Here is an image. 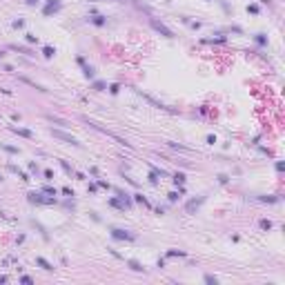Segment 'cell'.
Instances as JSON below:
<instances>
[{"mask_svg":"<svg viewBox=\"0 0 285 285\" xmlns=\"http://www.w3.org/2000/svg\"><path fill=\"white\" fill-rule=\"evenodd\" d=\"M169 256H185V252H180V250H169Z\"/></svg>","mask_w":285,"mask_h":285,"instance_id":"obj_19","label":"cell"},{"mask_svg":"<svg viewBox=\"0 0 285 285\" xmlns=\"http://www.w3.org/2000/svg\"><path fill=\"white\" fill-rule=\"evenodd\" d=\"M247 11H250V14H259V7H256V5H250Z\"/></svg>","mask_w":285,"mask_h":285,"instance_id":"obj_24","label":"cell"},{"mask_svg":"<svg viewBox=\"0 0 285 285\" xmlns=\"http://www.w3.org/2000/svg\"><path fill=\"white\" fill-rule=\"evenodd\" d=\"M0 58H2V51H0Z\"/></svg>","mask_w":285,"mask_h":285,"instance_id":"obj_29","label":"cell"},{"mask_svg":"<svg viewBox=\"0 0 285 285\" xmlns=\"http://www.w3.org/2000/svg\"><path fill=\"white\" fill-rule=\"evenodd\" d=\"M42 192H45V194H51V196H56V189H54V187H45Z\"/></svg>","mask_w":285,"mask_h":285,"instance_id":"obj_23","label":"cell"},{"mask_svg":"<svg viewBox=\"0 0 285 285\" xmlns=\"http://www.w3.org/2000/svg\"><path fill=\"white\" fill-rule=\"evenodd\" d=\"M29 201L31 203H45V205H51L54 198H42L40 194H29Z\"/></svg>","mask_w":285,"mask_h":285,"instance_id":"obj_7","label":"cell"},{"mask_svg":"<svg viewBox=\"0 0 285 285\" xmlns=\"http://www.w3.org/2000/svg\"><path fill=\"white\" fill-rule=\"evenodd\" d=\"M85 76H87V78H94V69L91 67H85Z\"/></svg>","mask_w":285,"mask_h":285,"instance_id":"obj_21","label":"cell"},{"mask_svg":"<svg viewBox=\"0 0 285 285\" xmlns=\"http://www.w3.org/2000/svg\"><path fill=\"white\" fill-rule=\"evenodd\" d=\"M261 227H263V230H270V227H272V221H267V218H263V221H261Z\"/></svg>","mask_w":285,"mask_h":285,"instance_id":"obj_18","label":"cell"},{"mask_svg":"<svg viewBox=\"0 0 285 285\" xmlns=\"http://www.w3.org/2000/svg\"><path fill=\"white\" fill-rule=\"evenodd\" d=\"M2 149H7V151H11V154H16V151H18L16 147H9V145H2Z\"/></svg>","mask_w":285,"mask_h":285,"instance_id":"obj_25","label":"cell"},{"mask_svg":"<svg viewBox=\"0 0 285 285\" xmlns=\"http://www.w3.org/2000/svg\"><path fill=\"white\" fill-rule=\"evenodd\" d=\"M42 54H45V58H51V56H54L56 51L51 49V47H45V49H42Z\"/></svg>","mask_w":285,"mask_h":285,"instance_id":"obj_15","label":"cell"},{"mask_svg":"<svg viewBox=\"0 0 285 285\" xmlns=\"http://www.w3.org/2000/svg\"><path fill=\"white\" fill-rule=\"evenodd\" d=\"M203 203H205V196H201L198 201H189V203H187V212H189V214H194V212H196Z\"/></svg>","mask_w":285,"mask_h":285,"instance_id":"obj_5","label":"cell"},{"mask_svg":"<svg viewBox=\"0 0 285 285\" xmlns=\"http://www.w3.org/2000/svg\"><path fill=\"white\" fill-rule=\"evenodd\" d=\"M47 120L56 122V125H67V122H65V120H60V118H54V116H47Z\"/></svg>","mask_w":285,"mask_h":285,"instance_id":"obj_17","label":"cell"},{"mask_svg":"<svg viewBox=\"0 0 285 285\" xmlns=\"http://www.w3.org/2000/svg\"><path fill=\"white\" fill-rule=\"evenodd\" d=\"M136 203H142L145 207H149V201H147V198L142 196V194H136Z\"/></svg>","mask_w":285,"mask_h":285,"instance_id":"obj_13","label":"cell"},{"mask_svg":"<svg viewBox=\"0 0 285 285\" xmlns=\"http://www.w3.org/2000/svg\"><path fill=\"white\" fill-rule=\"evenodd\" d=\"M94 89H96V91H102V89H105V82H94Z\"/></svg>","mask_w":285,"mask_h":285,"instance_id":"obj_20","label":"cell"},{"mask_svg":"<svg viewBox=\"0 0 285 285\" xmlns=\"http://www.w3.org/2000/svg\"><path fill=\"white\" fill-rule=\"evenodd\" d=\"M111 236H114V239H120V241H134L136 239L134 234H129L125 230H111Z\"/></svg>","mask_w":285,"mask_h":285,"instance_id":"obj_4","label":"cell"},{"mask_svg":"<svg viewBox=\"0 0 285 285\" xmlns=\"http://www.w3.org/2000/svg\"><path fill=\"white\" fill-rule=\"evenodd\" d=\"M118 89H120L118 85H111V87H109V91H111V94H118Z\"/></svg>","mask_w":285,"mask_h":285,"instance_id":"obj_27","label":"cell"},{"mask_svg":"<svg viewBox=\"0 0 285 285\" xmlns=\"http://www.w3.org/2000/svg\"><path fill=\"white\" fill-rule=\"evenodd\" d=\"M149 22H151V27H154V29H156L158 34H163L165 38H174V31H172V29H167V27H165L163 22H158V20H154V18H151Z\"/></svg>","mask_w":285,"mask_h":285,"instance_id":"obj_3","label":"cell"},{"mask_svg":"<svg viewBox=\"0 0 285 285\" xmlns=\"http://www.w3.org/2000/svg\"><path fill=\"white\" fill-rule=\"evenodd\" d=\"M20 80H22V82H27V85H31V87H36L38 91H49V89H45L42 85H38V82H36V80H31V78H25V76H22Z\"/></svg>","mask_w":285,"mask_h":285,"instance_id":"obj_9","label":"cell"},{"mask_svg":"<svg viewBox=\"0 0 285 285\" xmlns=\"http://www.w3.org/2000/svg\"><path fill=\"white\" fill-rule=\"evenodd\" d=\"M51 136H54V138H58V140H65V142H69V145H76V147L80 145V142L76 140V138H74L71 134H65V131H60V129H51Z\"/></svg>","mask_w":285,"mask_h":285,"instance_id":"obj_2","label":"cell"},{"mask_svg":"<svg viewBox=\"0 0 285 285\" xmlns=\"http://www.w3.org/2000/svg\"><path fill=\"white\" fill-rule=\"evenodd\" d=\"M91 22L98 25V27H102V25H105V18H102V16H96V18H91Z\"/></svg>","mask_w":285,"mask_h":285,"instance_id":"obj_14","label":"cell"},{"mask_svg":"<svg viewBox=\"0 0 285 285\" xmlns=\"http://www.w3.org/2000/svg\"><path fill=\"white\" fill-rule=\"evenodd\" d=\"M60 165H62V169H65V172H67V174H71V167H69L67 163H65V160H60Z\"/></svg>","mask_w":285,"mask_h":285,"instance_id":"obj_22","label":"cell"},{"mask_svg":"<svg viewBox=\"0 0 285 285\" xmlns=\"http://www.w3.org/2000/svg\"><path fill=\"white\" fill-rule=\"evenodd\" d=\"M9 129H11L14 134H18V136H22V138H34V134H31L29 129H22V127H16V125H11V127H9Z\"/></svg>","mask_w":285,"mask_h":285,"instance_id":"obj_6","label":"cell"},{"mask_svg":"<svg viewBox=\"0 0 285 285\" xmlns=\"http://www.w3.org/2000/svg\"><path fill=\"white\" fill-rule=\"evenodd\" d=\"M85 122H87V125L89 127H94V129H96V131H100V134H107V136H111L114 140H118L120 142V145H125V147H129V142L125 140V138H120V136H116V134H114V131H109V129H105V127H100L98 125V122H94V120H89V118H82Z\"/></svg>","mask_w":285,"mask_h":285,"instance_id":"obj_1","label":"cell"},{"mask_svg":"<svg viewBox=\"0 0 285 285\" xmlns=\"http://www.w3.org/2000/svg\"><path fill=\"white\" fill-rule=\"evenodd\" d=\"M129 267L134 270V272H142V265H140L138 261H129Z\"/></svg>","mask_w":285,"mask_h":285,"instance_id":"obj_12","label":"cell"},{"mask_svg":"<svg viewBox=\"0 0 285 285\" xmlns=\"http://www.w3.org/2000/svg\"><path fill=\"white\" fill-rule=\"evenodd\" d=\"M9 172H14V174H18V176H20L22 180H29V176H27L25 172H20V169H18L16 165H9Z\"/></svg>","mask_w":285,"mask_h":285,"instance_id":"obj_10","label":"cell"},{"mask_svg":"<svg viewBox=\"0 0 285 285\" xmlns=\"http://www.w3.org/2000/svg\"><path fill=\"white\" fill-rule=\"evenodd\" d=\"M183 180H185L183 174H174V183H176V185H183Z\"/></svg>","mask_w":285,"mask_h":285,"instance_id":"obj_16","label":"cell"},{"mask_svg":"<svg viewBox=\"0 0 285 285\" xmlns=\"http://www.w3.org/2000/svg\"><path fill=\"white\" fill-rule=\"evenodd\" d=\"M11 49L14 51H18V54H25V56H34L29 49H27V47H18V45H11Z\"/></svg>","mask_w":285,"mask_h":285,"instance_id":"obj_11","label":"cell"},{"mask_svg":"<svg viewBox=\"0 0 285 285\" xmlns=\"http://www.w3.org/2000/svg\"><path fill=\"white\" fill-rule=\"evenodd\" d=\"M205 281H207V283H216V279L212 276V274H207V276H205Z\"/></svg>","mask_w":285,"mask_h":285,"instance_id":"obj_28","label":"cell"},{"mask_svg":"<svg viewBox=\"0 0 285 285\" xmlns=\"http://www.w3.org/2000/svg\"><path fill=\"white\" fill-rule=\"evenodd\" d=\"M62 194H65V196H74V192H71L69 187H65V189H62Z\"/></svg>","mask_w":285,"mask_h":285,"instance_id":"obj_26","label":"cell"},{"mask_svg":"<svg viewBox=\"0 0 285 285\" xmlns=\"http://www.w3.org/2000/svg\"><path fill=\"white\" fill-rule=\"evenodd\" d=\"M36 263H38V265H40V267H42V270H47V272H51V270H54V265H51L49 261H45V259H42V256H38V259H36Z\"/></svg>","mask_w":285,"mask_h":285,"instance_id":"obj_8","label":"cell"}]
</instances>
